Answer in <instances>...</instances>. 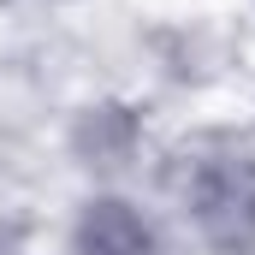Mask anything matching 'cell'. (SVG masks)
Masks as SVG:
<instances>
[{"label":"cell","instance_id":"cell-3","mask_svg":"<svg viewBox=\"0 0 255 255\" xmlns=\"http://www.w3.org/2000/svg\"><path fill=\"white\" fill-rule=\"evenodd\" d=\"M172 220L160 202L136 196L130 184L83 190L65 214L60 255H172Z\"/></svg>","mask_w":255,"mask_h":255},{"label":"cell","instance_id":"cell-2","mask_svg":"<svg viewBox=\"0 0 255 255\" xmlns=\"http://www.w3.org/2000/svg\"><path fill=\"white\" fill-rule=\"evenodd\" d=\"M60 154L65 166L101 190V184H130L142 166H154V130H148V107L130 95H89L65 113L60 125Z\"/></svg>","mask_w":255,"mask_h":255},{"label":"cell","instance_id":"cell-1","mask_svg":"<svg viewBox=\"0 0 255 255\" xmlns=\"http://www.w3.org/2000/svg\"><path fill=\"white\" fill-rule=\"evenodd\" d=\"M166 220L202 255H255V136L202 125L154 154Z\"/></svg>","mask_w":255,"mask_h":255}]
</instances>
